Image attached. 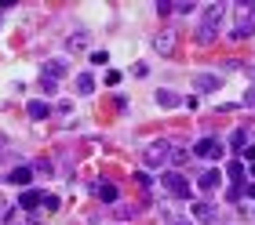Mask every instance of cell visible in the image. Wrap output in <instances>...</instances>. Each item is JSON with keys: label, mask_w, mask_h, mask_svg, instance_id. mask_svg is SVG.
Returning <instances> with one entry per match:
<instances>
[{"label": "cell", "mask_w": 255, "mask_h": 225, "mask_svg": "<svg viewBox=\"0 0 255 225\" xmlns=\"http://www.w3.org/2000/svg\"><path fill=\"white\" fill-rule=\"evenodd\" d=\"M219 26H223V4H208L201 15V26H197V44H212L219 37Z\"/></svg>", "instance_id": "1"}, {"label": "cell", "mask_w": 255, "mask_h": 225, "mask_svg": "<svg viewBox=\"0 0 255 225\" xmlns=\"http://www.w3.org/2000/svg\"><path fill=\"white\" fill-rule=\"evenodd\" d=\"M237 11V26H234V37L237 40H245V37H252V29H255V4H237L234 7Z\"/></svg>", "instance_id": "2"}, {"label": "cell", "mask_w": 255, "mask_h": 225, "mask_svg": "<svg viewBox=\"0 0 255 225\" xmlns=\"http://www.w3.org/2000/svg\"><path fill=\"white\" fill-rule=\"evenodd\" d=\"M160 182H164V189H168L175 200H190V182L182 178L179 171H164V178H160Z\"/></svg>", "instance_id": "3"}, {"label": "cell", "mask_w": 255, "mask_h": 225, "mask_svg": "<svg viewBox=\"0 0 255 225\" xmlns=\"http://www.w3.org/2000/svg\"><path fill=\"white\" fill-rule=\"evenodd\" d=\"M193 156H204V160H219L223 156V142H215V138H201L193 146Z\"/></svg>", "instance_id": "4"}, {"label": "cell", "mask_w": 255, "mask_h": 225, "mask_svg": "<svg viewBox=\"0 0 255 225\" xmlns=\"http://www.w3.org/2000/svg\"><path fill=\"white\" fill-rule=\"evenodd\" d=\"M168 152H171V146H168V142H153V146H149V149L142 152V160L149 163V167H160V163L168 160Z\"/></svg>", "instance_id": "5"}, {"label": "cell", "mask_w": 255, "mask_h": 225, "mask_svg": "<svg viewBox=\"0 0 255 225\" xmlns=\"http://www.w3.org/2000/svg\"><path fill=\"white\" fill-rule=\"evenodd\" d=\"M40 204H44V193H37V189H26V193L18 196V207L22 211H37Z\"/></svg>", "instance_id": "6"}, {"label": "cell", "mask_w": 255, "mask_h": 225, "mask_svg": "<svg viewBox=\"0 0 255 225\" xmlns=\"http://www.w3.org/2000/svg\"><path fill=\"white\" fill-rule=\"evenodd\" d=\"M193 87H197V91H219V76H212V73H197V76H193Z\"/></svg>", "instance_id": "7"}, {"label": "cell", "mask_w": 255, "mask_h": 225, "mask_svg": "<svg viewBox=\"0 0 255 225\" xmlns=\"http://www.w3.org/2000/svg\"><path fill=\"white\" fill-rule=\"evenodd\" d=\"M153 47L160 55H171L175 51V37H171V33H160V37H153Z\"/></svg>", "instance_id": "8"}, {"label": "cell", "mask_w": 255, "mask_h": 225, "mask_svg": "<svg viewBox=\"0 0 255 225\" xmlns=\"http://www.w3.org/2000/svg\"><path fill=\"white\" fill-rule=\"evenodd\" d=\"M29 178H33V171H29V167H15V171L7 174V182H11V185H22V189L29 185Z\"/></svg>", "instance_id": "9"}, {"label": "cell", "mask_w": 255, "mask_h": 225, "mask_svg": "<svg viewBox=\"0 0 255 225\" xmlns=\"http://www.w3.org/2000/svg\"><path fill=\"white\" fill-rule=\"evenodd\" d=\"M219 182H223V178H219V171H204V174H201V178H197V185H201V189H204V193H212V189H215Z\"/></svg>", "instance_id": "10"}, {"label": "cell", "mask_w": 255, "mask_h": 225, "mask_svg": "<svg viewBox=\"0 0 255 225\" xmlns=\"http://www.w3.org/2000/svg\"><path fill=\"white\" fill-rule=\"evenodd\" d=\"M193 218L197 222H212L215 218V207L212 204H193Z\"/></svg>", "instance_id": "11"}, {"label": "cell", "mask_w": 255, "mask_h": 225, "mask_svg": "<svg viewBox=\"0 0 255 225\" xmlns=\"http://www.w3.org/2000/svg\"><path fill=\"white\" fill-rule=\"evenodd\" d=\"M26 113L33 116V120H44V116H48L51 109H48V102H29V105H26Z\"/></svg>", "instance_id": "12"}, {"label": "cell", "mask_w": 255, "mask_h": 225, "mask_svg": "<svg viewBox=\"0 0 255 225\" xmlns=\"http://www.w3.org/2000/svg\"><path fill=\"white\" fill-rule=\"evenodd\" d=\"M66 73V62H48L44 66V80H59Z\"/></svg>", "instance_id": "13"}, {"label": "cell", "mask_w": 255, "mask_h": 225, "mask_svg": "<svg viewBox=\"0 0 255 225\" xmlns=\"http://www.w3.org/2000/svg\"><path fill=\"white\" fill-rule=\"evenodd\" d=\"M226 174H230V178H234V185H237L241 178H245V163H241V160H230V163H226Z\"/></svg>", "instance_id": "14"}, {"label": "cell", "mask_w": 255, "mask_h": 225, "mask_svg": "<svg viewBox=\"0 0 255 225\" xmlns=\"http://www.w3.org/2000/svg\"><path fill=\"white\" fill-rule=\"evenodd\" d=\"M95 193H99V200H106V204H113V200H117V185H110V182H102V185L95 189Z\"/></svg>", "instance_id": "15"}, {"label": "cell", "mask_w": 255, "mask_h": 225, "mask_svg": "<svg viewBox=\"0 0 255 225\" xmlns=\"http://www.w3.org/2000/svg\"><path fill=\"white\" fill-rule=\"evenodd\" d=\"M157 102L164 105V109H171V105H179V94L175 91H157Z\"/></svg>", "instance_id": "16"}, {"label": "cell", "mask_w": 255, "mask_h": 225, "mask_svg": "<svg viewBox=\"0 0 255 225\" xmlns=\"http://www.w3.org/2000/svg\"><path fill=\"white\" fill-rule=\"evenodd\" d=\"M77 91H80V94H91V91H95V80H91L88 73H80V76H77Z\"/></svg>", "instance_id": "17"}, {"label": "cell", "mask_w": 255, "mask_h": 225, "mask_svg": "<svg viewBox=\"0 0 255 225\" xmlns=\"http://www.w3.org/2000/svg\"><path fill=\"white\" fill-rule=\"evenodd\" d=\"M230 142H234V149H245V146H248V131H234V138H230Z\"/></svg>", "instance_id": "18"}, {"label": "cell", "mask_w": 255, "mask_h": 225, "mask_svg": "<svg viewBox=\"0 0 255 225\" xmlns=\"http://www.w3.org/2000/svg\"><path fill=\"white\" fill-rule=\"evenodd\" d=\"M168 160H171V163H182V160H186V149H171Z\"/></svg>", "instance_id": "19"}, {"label": "cell", "mask_w": 255, "mask_h": 225, "mask_svg": "<svg viewBox=\"0 0 255 225\" xmlns=\"http://www.w3.org/2000/svg\"><path fill=\"white\" fill-rule=\"evenodd\" d=\"M40 207H48V211H59V196H48V193H44V204Z\"/></svg>", "instance_id": "20"}, {"label": "cell", "mask_w": 255, "mask_h": 225, "mask_svg": "<svg viewBox=\"0 0 255 225\" xmlns=\"http://www.w3.org/2000/svg\"><path fill=\"white\" fill-rule=\"evenodd\" d=\"M88 44V37H84V33H77V37H69V47H73V51H77V47H84Z\"/></svg>", "instance_id": "21"}, {"label": "cell", "mask_w": 255, "mask_h": 225, "mask_svg": "<svg viewBox=\"0 0 255 225\" xmlns=\"http://www.w3.org/2000/svg\"><path fill=\"white\" fill-rule=\"evenodd\" d=\"M131 215H135L131 204H121V207H117V218H131Z\"/></svg>", "instance_id": "22"}, {"label": "cell", "mask_w": 255, "mask_h": 225, "mask_svg": "<svg viewBox=\"0 0 255 225\" xmlns=\"http://www.w3.org/2000/svg\"><path fill=\"white\" fill-rule=\"evenodd\" d=\"M91 62H95V66H106L110 55H106V51H95V55H91Z\"/></svg>", "instance_id": "23"}, {"label": "cell", "mask_w": 255, "mask_h": 225, "mask_svg": "<svg viewBox=\"0 0 255 225\" xmlns=\"http://www.w3.org/2000/svg\"><path fill=\"white\" fill-rule=\"evenodd\" d=\"M226 196H230V200H234V204H237V200H241V196H245V185H234V189H230V193H226Z\"/></svg>", "instance_id": "24"}, {"label": "cell", "mask_w": 255, "mask_h": 225, "mask_svg": "<svg viewBox=\"0 0 255 225\" xmlns=\"http://www.w3.org/2000/svg\"><path fill=\"white\" fill-rule=\"evenodd\" d=\"M135 182L142 185V189H149V174H146V171H138V174H135Z\"/></svg>", "instance_id": "25"}, {"label": "cell", "mask_w": 255, "mask_h": 225, "mask_svg": "<svg viewBox=\"0 0 255 225\" xmlns=\"http://www.w3.org/2000/svg\"><path fill=\"white\" fill-rule=\"evenodd\" d=\"M241 152H245V160H252V163H255V146H245Z\"/></svg>", "instance_id": "26"}, {"label": "cell", "mask_w": 255, "mask_h": 225, "mask_svg": "<svg viewBox=\"0 0 255 225\" xmlns=\"http://www.w3.org/2000/svg\"><path fill=\"white\" fill-rule=\"evenodd\" d=\"M245 105H252V109H255V87H248V94H245Z\"/></svg>", "instance_id": "27"}, {"label": "cell", "mask_w": 255, "mask_h": 225, "mask_svg": "<svg viewBox=\"0 0 255 225\" xmlns=\"http://www.w3.org/2000/svg\"><path fill=\"white\" fill-rule=\"evenodd\" d=\"M0 215H4V196H0Z\"/></svg>", "instance_id": "28"}, {"label": "cell", "mask_w": 255, "mask_h": 225, "mask_svg": "<svg viewBox=\"0 0 255 225\" xmlns=\"http://www.w3.org/2000/svg\"><path fill=\"white\" fill-rule=\"evenodd\" d=\"M168 225H186V222H168Z\"/></svg>", "instance_id": "29"}, {"label": "cell", "mask_w": 255, "mask_h": 225, "mask_svg": "<svg viewBox=\"0 0 255 225\" xmlns=\"http://www.w3.org/2000/svg\"><path fill=\"white\" fill-rule=\"evenodd\" d=\"M252 174H255V163H252Z\"/></svg>", "instance_id": "30"}]
</instances>
